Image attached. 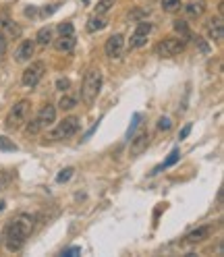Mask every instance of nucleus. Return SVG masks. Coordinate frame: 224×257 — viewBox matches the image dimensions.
<instances>
[{
	"label": "nucleus",
	"instance_id": "nucleus-7",
	"mask_svg": "<svg viewBox=\"0 0 224 257\" xmlns=\"http://www.w3.org/2000/svg\"><path fill=\"white\" fill-rule=\"evenodd\" d=\"M44 73H46V65L44 62H32L25 71H23V77H21V83L25 85V87H35L37 83L44 79Z\"/></svg>",
	"mask_w": 224,
	"mask_h": 257
},
{
	"label": "nucleus",
	"instance_id": "nucleus-34",
	"mask_svg": "<svg viewBox=\"0 0 224 257\" xmlns=\"http://www.w3.org/2000/svg\"><path fill=\"white\" fill-rule=\"evenodd\" d=\"M2 209H4V201H0V212H2Z\"/></svg>",
	"mask_w": 224,
	"mask_h": 257
},
{
	"label": "nucleus",
	"instance_id": "nucleus-25",
	"mask_svg": "<svg viewBox=\"0 0 224 257\" xmlns=\"http://www.w3.org/2000/svg\"><path fill=\"white\" fill-rule=\"evenodd\" d=\"M58 34H60V35H75V27H73V23H69V21L60 23V25H58Z\"/></svg>",
	"mask_w": 224,
	"mask_h": 257
},
{
	"label": "nucleus",
	"instance_id": "nucleus-15",
	"mask_svg": "<svg viewBox=\"0 0 224 257\" xmlns=\"http://www.w3.org/2000/svg\"><path fill=\"white\" fill-rule=\"evenodd\" d=\"M0 27H2L6 31V35H11V37H19L21 35V27L15 25L6 15H0Z\"/></svg>",
	"mask_w": 224,
	"mask_h": 257
},
{
	"label": "nucleus",
	"instance_id": "nucleus-21",
	"mask_svg": "<svg viewBox=\"0 0 224 257\" xmlns=\"http://www.w3.org/2000/svg\"><path fill=\"white\" fill-rule=\"evenodd\" d=\"M181 0H162V9H164L166 13H176L181 9Z\"/></svg>",
	"mask_w": 224,
	"mask_h": 257
},
{
	"label": "nucleus",
	"instance_id": "nucleus-18",
	"mask_svg": "<svg viewBox=\"0 0 224 257\" xmlns=\"http://www.w3.org/2000/svg\"><path fill=\"white\" fill-rule=\"evenodd\" d=\"M35 42L42 44V46L52 44V29L50 27H42L40 31H37V35H35Z\"/></svg>",
	"mask_w": 224,
	"mask_h": 257
},
{
	"label": "nucleus",
	"instance_id": "nucleus-32",
	"mask_svg": "<svg viewBox=\"0 0 224 257\" xmlns=\"http://www.w3.org/2000/svg\"><path fill=\"white\" fill-rule=\"evenodd\" d=\"M6 52V37L0 34V56H2V54Z\"/></svg>",
	"mask_w": 224,
	"mask_h": 257
},
{
	"label": "nucleus",
	"instance_id": "nucleus-31",
	"mask_svg": "<svg viewBox=\"0 0 224 257\" xmlns=\"http://www.w3.org/2000/svg\"><path fill=\"white\" fill-rule=\"evenodd\" d=\"M189 133H191V122H187V124H185V127L181 129L179 139H187V137H189Z\"/></svg>",
	"mask_w": 224,
	"mask_h": 257
},
{
	"label": "nucleus",
	"instance_id": "nucleus-24",
	"mask_svg": "<svg viewBox=\"0 0 224 257\" xmlns=\"http://www.w3.org/2000/svg\"><path fill=\"white\" fill-rule=\"evenodd\" d=\"M112 0H100V2H98V6H96V15H106L108 11H110L112 9Z\"/></svg>",
	"mask_w": 224,
	"mask_h": 257
},
{
	"label": "nucleus",
	"instance_id": "nucleus-28",
	"mask_svg": "<svg viewBox=\"0 0 224 257\" xmlns=\"http://www.w3.org/2000/svg\"><path fill=\"white\" fill-rule=\"evenodd\" d=\"M171 127H172V120L168 119V116H162V119L158 120V129L160 131H171Z\"/></svg>",
	"mask_w": 224,
	"mask_h": 257
},
{
	"label": "nucleus",
	"instance_id": "nucleus-14",
	"mask_svg": "<svg viewBox=\"0 0 224 257\" xmlns=\"http://www.w3.org/2000/svg\"><path fill=\"white\" fill-rule=\"evenodd\" d=\"M207 237H210V226H199L195 230H191L189 235L185 237V240H187V243H202Z\"/></svg>",
	"mask_w": 224,
	"mask_h": 257
},
{
	"label": "nucleus",
	"instance_id": "nucleus-11",
	"mask_svg": "<svg viewBox=\"0 0 224 257\" xmlns=\"http://www.w3.org/2000/svg\"><path fill=\"white\" fill-rule=\"evenodd\" d=\"M34 52H35V42L34 40H23L19 44V48L15 50V60H17V62H27L29 58L34 56Z\"/></svg>",
	"mask_w": 224,
	"mask_h": 257
},
{
	"label": "nucleus",
	"instance_id": "nucleus-23",
	"mask_svg": "<svg viewBox=\"0 0 224 257\" xmlns=\"http://www.w3.org/2000/svg\"><path fill=\"white\" fill-rule=\"evenodd\" d=\"M141 119H143V116L139 114V112H135V114H133V120H131V124H129V131H127V139H131V137L135 135V129L139 127V122H141Z\"/></svg>",
	"mask_w": 224,
	"mask_h": 257
},
{
	"label": "nucleus",
	"instance_id": "nucleus-9",
	"mask_svg": "<svg viewBox=\"0 0 224 257\" xmlns=\"http://www.w3.org/2000/svg\"><path fill=\"white\" fill-rule=\"evenodd\" d=\"M122 48H125V37H122L121 34L110 35L106 40V46H104L106 56H110V58H121L122 56Z\"/></svg>",
	"mask_w": 224,
	"mask_h": 257
},
{
	"label": "nucleus",
	"instance_id": "nucleus-26",
	"mask_svg": "<svg viewBox=\"0 0 224 257\" xmlns=\"http://www.w3.org/2000/svg\"><path fill=\"white\" fill-rule=\"evenodd\" d=\"M174 29L179 31L181 35H185V37H191V31H189V27H187V23H185V21L176 19V21H174Z\"/></svg>",
	"mask_w": 224,
	"mask_h": 257
},
{
	"label": "nucleus",
	"instance_id": "nucleus-12",
	"mask_svg": "<svg viewBox=\"0 0 224 257\" xmlns=\"http://www.w3.org/2000/svg\"><path fill=\"white\" fill-rule=\"evenodd\" d=\"M206 27H207V34H210L212 40L222 42V37H224V25H222V17H220V15H218V17L207 19Z\"/></svg>",
	"mask_w": 224,
	"mask_h": 257
},
{
	"label": "nucleus",
	"instance_id": "nucleus-33",
	"mask_svg": "<svg viewBox=\"0 0 224 257\" xmlns=\"http://www.w3.org/2000/svg\"><path fill=\"white\" fill-rule=\"evenodd\" d=\"M195 44L199 46V48H202V52H204V54H207V46L202 42V37H195Z\"/></svg>",
	"mask_w": 224,
	"mask_h": 257
},
{
	"label": "nucleus",
	"instance_id": "nucleus-16",
	"mask_svg": "<svg viewBox=\"0 0 224 257\" xmlns=\"http://www.w3.org/2000/svg\"><path fill=\"white\" fill-rule=\"evenodd\" d=\"M75 35H60L56 42H54V48L58 52H71L75 48Z\"/></svg>",
	"mask_w": 224,
	"mask_h": 257
},
{
	"label": "nucleus",
	"instance_id": "nucleus-17",
	"mask_svg": "<svg viewBox=\"0 0 224 257\" xmlns=\"http://www.w3.org/2000/svg\"><path fill=\"white\" fill-rule=\"evenodd\" d=\"M179 160H181V150H179V147H174V150L171 152V155H168V158L164 160V164H162V166H158L156 170H154V174H156V172H160L162 168H171V166H174Z\"/></svg>",
	"mask_w": 224,
	"mask_h": 257
},
{
	"label": "nucleus",
	"instance_id": "nucleus-27",
	"mask_svg": "<svg viewBox=\"0 0 224 257\" xmlns=\"http://www.w3.org/2000/svg\"><path fill=\"white\" fill-rule=\"evenodd\" d=\"M73 172H75V168H71V166L65 168V170H60V172L56 174V183H67L69 178L73 176Z\"/></svg>",
	"mask_w": 224,
	"mask_h": 257
},
{
	"label": "nucleus",
	"instance_id": "nucleus-30",
	"mask_svg": "<svg viewBox=\"0 0 224 257\" xmlns=\"http://www.w3.org/2000/svg\"><path fill=\"white\" fill-rule=\"evenodd\" d=\"M60 255H65V257H75V255H81V247H69L65 249Z\"/></svg>",
	"mask_w": 224,
	"mask_h": 257
},
{
	"label": "nucleus",
	"instance_id": "nucleus-29",
	"mask_svg": "<svg viewBox=\"0 0 224 257\" xmlns=\"http://www.w3.org/2000/svg\"><path fill=\"white\" fill-rule=\"evenodd\" d=\"M69 87H71V81H69L67 77H60V79L56 81V89H60V91H67Z\"/></svg>",
	"mask_w": 224,
	"mask_h": 257
},
{
	"label": "nucleus",
	"instance_id": "nucleus-5",
	"mask_svg": "<svg viewBox=\"0 0 224 257\" xmlns=\"http://www.w3.org/2000/svg\"><path fill=\"white\" fill-rule=\"evenodd\" d=\"M185 40L183 37H164L162 42H158L156 44V56H160V58H172V56H176V54H181L183 50H185Z\"/></svg>",
	"mask_w": 224,
	"mask_h": 257
},
{
	"label": "nucleus",
	"instance_id": "nucleus-1",
	"mask_svg": "<svg viewBox=\"0 0 224 257\" xmlns=\"http://www.w3.org/2000/svg\"><path fill=\"white\" fill-rule=\"evenodd\" d=\"M34 230V218L27 216V214H21L17 218H13L6 224V232H4V243H6V249L11 253L19 251V249L25 245L27 237L32 235Z\"/></svg>",
	"mask_w": 224,
	"mask_h": 257
},
{
	"label": "nucleus",
	"instance_id": "nucleus-8",
	"mask_svg": "<svg viewBox=\"0 0 224 257\" xmlns=\"http://www.w3.org/2000/svg\"><path fill=\"white\" fill-rule=\"evenodd\" d=\"M150 34H152V23L141 21V23H139V25L135 27L133 35H131V40H129V48H141V46H145V44H148Z\"/></svg>",
	"mask_w": 224,
	"mask_h": 257
},
{
	"label": "nucleus",
	"instance_id": "nucleus-10",
	"mask_svg": "<svg viewBox=\"0 0 224 257\" xmlns=\"http://www.w3.org/2000/svg\"><path fill=\"white\" fill-rule=\"evenodd\" d=\"M131 141V155L133 158H137V155H141L145 150H148V145H150V133L148 131H141L137 137H131L129 139Z\"/></svg>",
	"mask_w": 224,
	"mask_h": 257
},
{
	"label": "nucleus",
	"instance_id": "nucleus-19",
	"mask_svg": "<svg viewBox=\"0 0 224 257\" xmlns=\"http://www.w3.org/2000/svg\"><path fill=\"white\" fill-rule=\"evenodd\" d=\"M104 27H106L104 15H94V17L89 19V23H87V29L89 31H100V29H104Z\"/></svg>",
	"mask_w": 224,
	"mask_h": 257
},
{
	"label": "nucleus",
	"instance_id": "nucleus-13",
	"mask_svg": "<svg viewBox=\"0 0 224 257\" xmlns=\"http://www.w3.org/2000/svg\"><path fill=\"white\" fill-rule=\"evenodd\" d=\"M185 13H187L189 17H202L206 13V2L204 0H191V2L185 4Z\"/></svg>",
	"mask_w": 224,
	"mask_h": 257
},
{
	"label": "nucleus",
	"instance_id": "nucleus-20",
	"mask_svg": "<svg viewBox=\"0 0 224 257\" xmlns=\"http://www.w3.org/2000/svg\"><path fill=\"white\" fill-rule=\"evenodd\" d=\"M75 106H77V98L69 96V93H65V96L60 98V102H58V108H60V110H73Z\"/></svg>",
	"mask_w": 224,
	"mask_h": 257
},
{
	"label": "nucleus",
	"instance_id": "nucleus-2",
	"mask_svg": "<svg viewBox=\"0 0 224 257\" xmlns=\"http://www.w3.org/2000/svg\"><path fill=\"white\" fill-rule=\"evenodd\" d=\"M29 112H32V102H29V100H19V102L9 110V114H6L4 127L9 131L21 129L23 124L29 120Z\"/></svg>",
	"mask_w": 224,
	"mask_h": 257
},
{
	"label": "nucleus",
	"instance_id": "nucleus-22",
	"mask_svg": "<svg viewBox=\"0 0 224 257\" xmlns=\"http://www.w3.org/2000/svg\"><path fill=\"white\" fill-rule=\"evenodd\" d=\"M0 150H2V152H17L19 147H17L15 141H11L9 137H0Z\"/></svg>",
	"mask_w": 224,
	"mask_h": 257
},
{
	"label": "nucleus",
	"instance_id": "nucleus-4",
	"mask_svg": "<svg viewBox=\"0 0 224 257\" xmlns=\"http://www.w3.org/2000/svg\"><path fill=\"white\" fill-rule=\"evenodd\" d=\"M54 122H56V108H54L52 104H46V106H42V110L37 112L35 119L27 124V133L37 135L42 129H48Z\"/></svg>",
	"mask_w": 224,
	"mask_h": 257
},
{
	"label": "nucleus",
	"instance_id": "nucleus-35",
	"mask_svg": "<svg viewBox=\"0 0 224 257\" xmlns=\"http://www.w3.org/2000/svg\"><path fill=\"white\" fill-rule=\"evenodd\" d=\"M0 245H2V232H0Z\"/></svg>",
	"mask_w": 224,
	"mask_h": 257
},
{
	"label": "nucleus",
	"instance_id": "nucleus-3",
	"mask_svg": "<svg viewBox=\"0 0 224 257\" xmlns=\"http://www.w3.org/2000/svg\"><path fill=\"white\" fill-rule=\"evenodd\" d=\"M100 87H102V73L100 69H89L83 77V85H81V98L86 104H94L98 93H100Z\"/></svg>",
	"mask_w": 224,
	"mask_h": 257
},
{
	"label": "nucleus",
	"instance_id": "nucleus-6",
	"mask_svg": "<svg viewBox=\"0 0 224 257\" xmlns=\"http://www.w3.org/2000/svg\"><path fill=\"white\" fill-rule=\"evenodd\" d=\"M81 127V122L77 116H67V119H63L58 124H56V129L50 133L52 139H56V141H63V139H71L77 131H79Z\"/></svg>",
	"mask_w": 224,
	"mask_h": 257
}]
</instances>
